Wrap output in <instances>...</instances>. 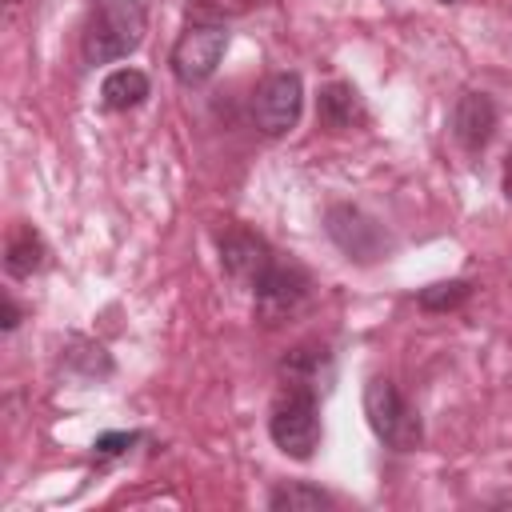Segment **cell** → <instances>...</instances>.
Instances as JSON below:
<instances>
[{"label":"cell","mask_w":512,"mask_h":512,"mask_svg":"<svg viewBox=\"0 0 512 512\" xmlns=\"http://www.w3.org/2000/svg\"><path fill=\"white\" fill-rule=\"evenodd\" d=\"M280 376L284 384H304V388L324 392L332 384V352L324 344H296L280 360Z\"/></svg>","instance_id":"cell-10"},{"label":"cell","mask_w":512,"mask_h":512,"mask_svg":"<svg viewBox=\"0 0 512 512\" xmlns=\"http://www.w3.org/2000/svg\"><path fill=\"white\" fill-rule=\"evenodd\" d=\"M268 436L292 460H312L320 448V392L304 384H284L268 408Z\"/></svg>","instance_id":"cell-2"},{"label":"cell","mask_w":512,"mask_h":512,"mask_svg":"<svg viewBox=\"0 0 512 512\" xmlns=\"http://www.w3.org/2000/svg\"><path fill=\"white\" fill-rule=\"evenodd\" d=\"M504 196L512 200V156H508V164H504Z\"/></svg>","instance_id":"cell-18"},{"label":"cell","mask_w":512,"mask_h":512,"mask_svg":"<svg viewBox=\"0 0 512 512\" xmlns=\"http://www.w3.org/2000/svg\"><path fill=\"white\" fill-rule=\"evenodd\" d=\"M312 300V276L308 268H300L296 260H272L256 284H252V304H256V320L276 328L284 324L288 316H296L304 304Z\"/></svg>","instance_id":"cell-4"},{"label":"cell","mask_w":512,"mask_h":512,"mask_svg":"<svg viewBox=\"0 0 512 512\" xmlns=\"http://www.w3.org/2000/svg\"><path fill=\"white\" fill-rule=\"evenodd\" d=\"M332 504V496L324 492V488H316V484H308V480H292V484H280L272 496H268V508L272 512H312V508H328Z\"/></svg>","instance_id":"cell-14"},{"label":"cell","mask_w":512,"mask_h":512,"mask_svg":"<svg viewBox=\"0 0 512 512\" xmlns=\"http://www.w3.org/2000/svg\"><path fill=\"white\" fill-rule=\"evenodd\" d=\"M140 440V432H104V436H96V456H124L132 444Z\"/></svg>","instance_id":"cell-16"},{"label":"cell","mask_w":512,"mask_h":512,"mask_svg":"<svg viewBox=\"0 0 512 512\" xmlns=\"http://www.w3.org/2000/svg\"><path fill=\"white\" fill-rule=\"evenodd\" d=\"M468 296H472V280H440V284L420 288L416 304L424 312H448V308H460Z\"/></svg>","instance_id":"cell-15"},{"label":"cell","mask_w":512,"mask_h":512,"mask_svg":"<svg viewBox=\"0 0 512 512\" xmlns=\"http://www.w3.org/2000/svg\"><path fill=\"white\" fill-rule=\"evenodd\" d=\"M148 32V8L144 0H96L84 20V60L88 64H112L140 48Z\"/></svg>","instance_id":"cell-1"},{"label":"cell","mask_w":512,"mask_h":512,"mask_svg":"<svg viewBox=\"0 0 512 512\" xmlns=\"http://www.w3.org/2000/svg\"><path fill=\"white\" fill-rule=\"evenodd\" d=\"M364 416L376 440L388 444L392 452H416L424 444V424L416 408L400 396V388L388 376H372L364 384Z\"/></svg>","instance_id":"cell-3"},{"label":"cell","mask_w":512,"mask_h":512,"mask_svg":"<svg viewBox=\"0 0 512 512\" xmlns=\"http://www.w3.org/2000/svg\"><path fill=\"white\" fill-rule=\"evenodd\" d=\"M332 244L356 260V264H372L388 252V236H384V224H376L368 212L352 208V204H332L328 208V220H324Z\"/></svg>","instance_id":"cell-7"},{"label":"cell","mask_w":512,"mask_h":512,"mask_svg":"<svg viewBox=\"0 0 512 512\" xmlns=\"http://www.w3.org/2000/svg\"><path fill=\"white\" fill-rule=\"evenodd\" d=\"M444 4H452V0H444Z\"/></svg>","instance_id":"cell-19"},{"label":"cell","mask_w":512,"mask_h":512,"mask_svg":"<svg viewBox=\"0 0 512 512\" xmlns=\"http://www.w3.org/2000/svg\"><path fill=\"white\" fill-rule=\"evenodd\" d=\"M316 116H320V124L328 128V132H344V128H356V124H364V100H360V92L352 88V84H344V80H336V84H328V88H320V100H316Z\"/></svg>","instance_id":"cell-11"},{"label":"cell","mask_w":512,"mask_h":512,"mask_svg":"<svg viewBox=\"0 0 512 512\" xmlns=\"http://www.w3.org/2000/svg\"><path fill=\"white\" fill-rule=\"evenodd\" d=\"M44 260H48L44 236H40L32 224H16V228L8 232V244H4V272L16 276V280H24V276L40 272Z\"/></svg>","instance_id":"cell-12"},{"label":"cell","mask_w":512,"mask_h":512,"mask_svg":"<svg viewBox=\"0 0 512 512\" xmlns=\"http://www.w3.org/2000/svg\"><path fill=\"white\" fill-rule=\"evenodd\" d=\"M16 324H20V308H16L12 296H4V332H12Z\"/></svg>","instance_id":"cell-17"},{"label":"cell","mask_w":512,"mask_h":512,"mask_svg":"<svg viewBox=\"0 0 512 512\" xmlns=\"http://www.w3.org/2000/svg\"><path fill=\"white\" fill-rule=\"evenodd\" d=\"M228 52V24L220 20H196L180 32L176 48H172V76L180 84H204L216 76L220 60Z\"/></svg>","instance_id":"cell-5"},{"label":"cell","mask_w":512,"mask_h":512,"mask_svg":"<svg viewBox=\"0 0 512 512\" xmlns=\"http://www.w3.org/2000/svg\"><path fill=\"white\" fill-rule=\"evenodd\" d=\"M272 260H276V252L268 248L264 236H256V232H248V228H228V232H220V264H224V272H228L236 284L252 288L256 276H260Z\"/></svg>","instance_id":"cell-9"},{"label":"cell","mask_w":512,"mask_h":512,"mask_svg":"<svg viewBox=\"0 0 512 512\" xmlns=\"http://www.w3.org/2000/svg\"><path fill=\"white\" fill-rule=\"evenodd\" d=\"M148 88L152 84H148V76L140 68H116L100 84V104L108 112H128V108H136V104L148 100Z\"/></svg>","instance_id":"cell-13"},{"label":"cell","mask_w":512,"mask_h":512,"mask_svg":"<svg viewBox=\"0 0 512 512\" xmlns=\"http://www.w3.org/2000/svg\"><path fill=\"white\" fill-rule=\"evenodd\" d=\"M8 4H16V0H8Z\"/></svg>","instance_id":"cell-20"},{"label":"cell","mask_w":512,"mask_h":512,"mask_svg":"<svg viewBox=\"0 0 512 512\" xmlns=\"http://www.w3.org/2000/svg\"><path fill=\"white\" fill-rule=\"evenodd\" d=\"M496 120H500L496 100H492L488 92H472V88L456 96L452 116H448L452 136H456V144H460L468 156H476V152L488 148V140H492V132H496Z\"/></svg>","instance_id":"cell-8"},{"label":"cell","mask_w":512,"mask_h":512,"mask_svg":"<svg viewBox=\"0 0 512 512\" xmlns=\"http://www.w3.org/2000/svg\"><path fill=\"white\" fill-rule=\"evenodd\" d=\"M300 108H304V84L296 72H272L252 96V120L264 136L292 132L300 120Z\"/></svg>","instance_id":"cell-6"}]
</instances>
